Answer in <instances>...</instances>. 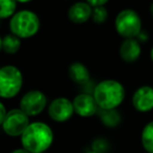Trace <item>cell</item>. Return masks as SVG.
<instances>
[{
	"mask_svg": "<svg viewBox=\"0 0 153 153\" xmlns=\"http://www.w3.org/2000/svg\"><path fill=\"white\" fill-rule=\"evenodd\" d=\"M53 133L51 128L42 122H34L21 135V144L30 153H43L51 146Z\"/></svg>",
	"mask_w": 153,
	"mask_h": 153,
	"instance_id": "6da1fadb",
	"label": "cell"
},
{
	"mask_svg": "<svg viewBox=\"0 0 153 153\" xmlns=\"http://www.w3.org/2000/svg\"><path fill=\"white\" fill-rule=\"evenodd\" d=\"M94 97L99 108L102 110L115 109L125 100V87L121 82L113 79H106L94 86Z\"/></svg>",
	"mask_w": 153,
	"mask_h": 153,
	"instance_id": "7a4b0ae2",
	"label": "cell"
},
{
	"mask_svg": "<svg viewBox=\"0 0 153 153\" xmlns=\"http://www.w3.org/2000/svg\"><path fill=\"white\" fill-rule=\"evenodd\" d=\"M10 30L20 39L34 37L40 30V19L38 15L30 10L19 11L10 19Z\"/></svg>",
	"mask_w": 153,
	"mask_h": 153,
	"instance_id": "3957f363",
	"label": "cell"
},
{
	"mask_svg": "<svg viewBox=\"0 0 153 153\" xmlns=\"http://www.w3.org/2000/svg\"><path fill=\"white\" fill-rule=\"evenodd\" d=\"M23 85V76L18 67L4 65L0 69V97L13 99L20 92Z\"/></svg>",
	"mask_w": 153,
	"mask_h": 153,
	"instance_id": "277c9868",
	"label": "cell"
},
{
	"mask_svg": "<svg viewBox=\"0 0 153 153\" xmlns=\"http://www.w3.org/2000/svg\"><path fill=\"white\" fill-rule=\"evenodd\" d=\"M117 33L124 39L136 38L143 30V22L137 12L125 9L117 15L114 20Z\"/></svg>",
	"mask_w": 153,
	"mask_h": 153,
	"instance_id": "5b68a950",
	"label": "cell"
},
{
	"mask_svg": "<svg viewBox=\"0 0 153 153\" xmlns=\"http://www.w3.org/2000/svg\"><path fill=\"white\" fill-rule=\"evenodd\" d=\"M30 117L20 108L12 109L7 112V117L1 123L2 129L10 136H21L30 126Z\"/></svg>",
	"mask_w": 153,
	"mask_h": 153,
	"instance_id": "8992f818",
	"label": "cell"
},
{
	"mask_svg": "<svg viewBox=\"0 0 153 153\" xmlns=\"http://www.w3.org/2000/svg\"><path fill=\"white\" fill-rule=\"evenodd\" d=\"M47 105V98L41 90L33 89L25 92L20 100L19 108L28 117H35L42 112Z\"/></svg>",
	"mask_w": 153,
	"mask_h": 153,
	"instance_id": "52a82bcc",
	"label": "cell"
},
{
	"mask_svg": "<svg viewBox=\"0 0 153 153\" xmlns=\"http://www.w3.org/2000/svg\"><path fill=\"white\" fill-rule=\"evenodd\" d=\"M74 113L72 101L69 99L59 97L53 99L48 105V114L51 120L58 123H64L68 121Z\"/></svg>",
	"mask_w": 153,
	"mask_h": 153,
	"instance_id": "ba28073f",
	"label": "cell"
},
{
	"mask_svg": "<svg viewBox=\"0 0 153 153\" xmlns=\"http://www.w3.org/2000/svg\"><path fill=\"white\" fill-rule=\"evenodd\" d=\"M72 104H74V112L82 117H92L98 113L100 109L94 94H87V92H82L74 97V99L72 100Z\"/></svg>",
	"mask_w": 153,
	"mask_h": 153,
	"instance_id": "9c48e42d",
	"label": "cell"
},
{
	"mask_svg": "<svg viewBox=\"0 0 153 153\" xmlns=\"http://www.w3.org/2000/svg\"><path fill=\"white\" fill-rule=\"evenodd\" d=\"M132 105L140 112H148L153 109V87L148 85L140 86L134 91Z\"/></svg>",
	"mask_w": 153,
	"mask_h": 153,
	"instance_id": "30bf717a",
	"label": "cell"
},
{
	"mask_svg": "<svg viewBox=\"0 0 153 153\" xmlns=\"http://www.w3.org/2000/svg\"><path fill=\"white\" fill-rule=\"evenodd\" d=\"M92 11L94 7L87 2L79 1L76 2L69 7L67 12L68 19L76 24H82L87 22L92 17Z\"/></svg>",
	"mask_w": 153,
	"mask_h": 153,
	"instance_id": "8fae6325",
	"label": "cell"
},
{
	"mask_svg": "<svg viewBox=\"0 0 153 153\" xmlns=\"http://www.w3.org/2000/svg\"><path fill=\"white\" fill-rule=\"evenodd\" d=\"M142 55L140 42L136 38L125 39L120 46V57L124 62L134 63Z\"/></svg>",
	"mask_w": 153,
	"mask_h": 153,
	"instance_id": "7c38bea8",
	"label": "cell"
},
{
	"mask_svg": "<svg viewBox=\"0 0 153 153\" xmlns=\"http://www.w3.org/2000/svg\"><path fill=\"white\" fill-rule=\"evenodd\" d=\"M68 76L72 82L82 86L90 82L89 70L81 62H74L70 64L68 67Z\"/></svg>",
	"mask_w": 153,
	"mask_h": 153,
	"instance_id": "4fadbf2b",
	"label": "cell"
},
{
	"mask_svg": "<svg viewBox=\"0 0 153 153\" xmlns=\"http://www.w3.org/2000/svg\"><path fill=\"white\" fill-rule=\"evenodd\" d=\"M0 46H1V51L3 53H7V55H14V53H18L21 47V39L13 35L12 33L4 35L0 41Z\"/></svg>",
	"mask_w": 153,
	"mask_h": 153,
	"instance_id": "5bb4252c",
	"label": "cell"
},
{
	"mask_svg": "<svg viewBox=\"0 0 153 153\" xmlns=\"http://www.w3.org/2000/svg\"><path fill=\"white\" fill-rule=\"evenodd\" d=\"M100 119L106 127H117L121 123V114L115 109H111V110L100 109Z\"/></svg>",
	"mask_w": 153,
	"mask_h": 153,
	"instance_id": "9a60e30c",
	"label": "cell"
},
{
	"mask_svg": "<svg viewBox=\"0 0 153 153\" xmlns=\"http://www.w3.org/2000/svg\"><path fill=\"white\" fill-rule=\"evenodd\" d=\"M140 138L145 150L148 153H153V121L145 125Z\"/></svg>",
	"mask_w": 153,
	"mask_h": 153,
	"instance_id": "2e32d148",
	"label": "cell"
},
{
	"mask_svg": "<svg viewBox=\"0 0 153 153\" xmlns=\"http://www.w3.org/2000/svg\"><path fill=\"white\" fill-rule=\"evenodd\" d=\"M16 0H0V19H11L17 12Z\"/></svg>",
	"mask_w": 153,
	"mask_h": 153,
	"instance_id": "e0dca14e",
	"label": "cell"
},
{
	"mask_svg": "<svg viewBox=\"0 0 153 153\" xmlns=\"http://www.w3.org/2000/svg\"><path fill=\"white\" fill-rule=\"evenodd\" d=\"M108 18V10L104 7H94L92 11V21L97 24H103Z\"/></svg>",
	"mask_w": 153,
	"mask_h": 153,
	"instance_id": "ac0fdd59",
	"label": "cell"
},
{
	"mask_svg": "<svg viewBox=\"0 0 153 153\" xmlns=\"http://www.w3.org/2000/svg\"><path fill=\"white\" fill-rule=\"evenodd\" d=\"M94 147V151L97 153H105L108 149V144L106 143V140H102V138H99L96 140L92 144Z\"/></svg>",
	"mask_w": 153,
	"mask_h": 153,
	"instance_id": "d6986e66",
	"label": "cell"
},
{
	"mask_svg": "<svg viewBox=\"0 0 153 153\" xmlns=\"http://www.w3.org/2000/svg\"><path fill=\"white\" fill-rule=\"evenodd\" d=\"M109 0H86V2L90 4L92 7H104Z\"/></svg>",
	"mask_w": 153,
	"mask_h": 153,
	"instance_id": "ffe728a7",
	"label": "cell"
},
{
	"mask_svg": "<svg viewBox=\"0 0 153 153\" xmlns=\"http://www.w3.org/2000/svg\"><path fill=\"white\" fill-rule=\"evenodd\" d=\"M7 112H9V111H7V108H5L4 104H3V103H0V123H2V122L4 121V119L7 115Z\"/></svg>",
	"mask_w": 153,
	"mask_h": 153,
	"instance_id": "44dd1931",
	"label": "cell"
},
{
	"mask_svg": "<svg viewBox=\"0 0 153 153\" xmlns=\"http://www.w3.org/2000/svg\"><path fill=\"white\" fill-rule=\"evenodd\" d=\"M136 39H137L140 42H147V40H148V34H147V32H145V30H142V32L140 33V35L136 37Z\"/></svg>",
	"mask_w": 153,
	"mask_h": 153,
	"instance_id": "7402d4cb",
	"label": "cell"
},
{
	"mask_svg": "<svg viewBox=\"0 0 153 153\" xmlns=\"http://www.w3.org/2000/svg\"><path fill=\"white\" fill-rule=\"evenodd\" d=\"M12 153H30V152L26 150V149L22 148V149H16V150H14Z\"/></svg>",
	"mask_w": 153,
	"mask_h": 153,
	"instance_id": "603a6c76",
	"label": "cell"
},
{
	"mask_svg": "<svg viewBox=\"0 0 153 153\" xmlns=\"http://www.w3.org/2000/svg\"><path fill=\"white\" fill-rule=\"evenodd\" d=\"M16 1L19 3H28V2H30V1H33V0H16Z\"/></svg>",
	"mask_w": 153,
	"mask_h": 153,
	"instance_id": "cb8c5ba5",
	"label": "cell"
},
{
	"mask_svg": "<svg viewBox=\"0 0 153 153\" xmlns=\"http://www.w3.org/2000/svg\"><path fill=\"white\" fill-rule=\"evenodd\" d=\"M150 13H151V15H152V17H153V2L150 4Z\"/></svg>",
	"mask_w": 153,
	"mask_h": 153,
	"instance_id": "d4e9b609",
	"label": "cell"
},
{
	"mask_svg": "<svg viewBox=\"0 0 153 153\" xmlns=\"http://www.w3.org/2000/svg\"><path fill=\"white\" fill-rule=\"evenodd\" d=\"M150 58H151V60H152V62H153V47L151 48V51H150Z\"/></svg>",
	"mask_w": 153,
	"mask_h": 153,
	"instance_id": "484cf974",
	"label": "cell"
},
{
	"mask_svg": "<svg viewBox=\"0 0 153 153\" xmlns=\"http://www.w3.org/2000/svg\"><path fill=\"white\" fill-rule=\"evenodd\" d=\"M87 153H97V152H94V151H90V152H87Z\"/></svg>",
	"mask_w": 153,
	"mask_h": 153,
	"instance_id": "4316f807",
	"label": "cell"
}]
</instances>
